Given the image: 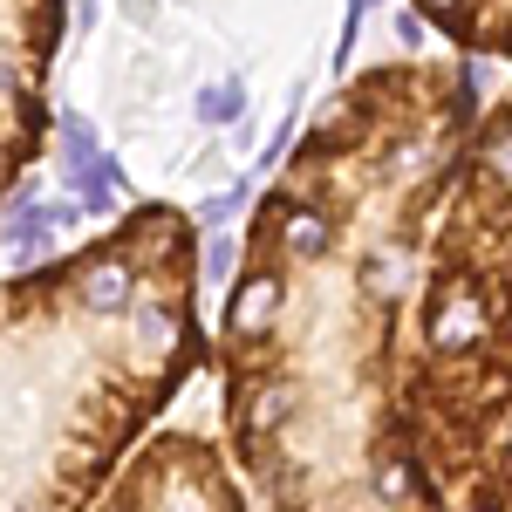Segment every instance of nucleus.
Listing matches in <instances>:
<instances>
[{"mask_svg":"<svg viewBox=\"0 0 512 512\" xmlns=\"http://www.w3.org/2000/svg\"><path fill=\"white\" fill-rule=\"evenodd\" d=\"M485 110L465 55L349 76L246 212L219 315L226 458L260 512H458L396 355Z\"/></svg>","mask_w":512,"mask_h":512,"instance_id":"nucleus-1","label":"nucleus"},{"mask_svg":"<svg viewBox=\"0 0 512 512\" xmlns=\"http://www.w3.org/2000/svg\"><path fill=\"white\" fill-rule=\"evenodd\" d=\"M198 226L130 205L103 239L0 280V512H89L205 369Z\"/></svg>","mask_w":512,"mask_h":512,"instance_id":"nucleus-2","label":"nucleus"},{"mask_svg":"<svg viewBox=\"0 0 512 512\" xmlns=\"http://www.w3.org/2000/svg\"><path fill=\"white\" fill-rule=\"evenodd\" d=\"M89 512H253V499L219 437L158 424Z\"/></svg>","mask_w":512,"mask_h":512,"instance_id":"nucleus-3","label":"nucleus"},{"mask_svg":"<svg viewBox=\"0 0 512 512\" xmlns=\"http://www.w3.org/2000/svg\"><path fill=\"white\" fill-rule=\"evenodd\" d=\"M69 35V0H0V205L48 144V69Z\"/></svg>","mask_w":512,"mask_h":512,"instance_id":"nucleus-4","label":"nucleus"},{"mask_svg":"<svg viewBox=\"0 0 512 512\" xmlns=\"http://www.w3.org/2000/svg\"><path fill=\"white\" fill-rule=\"evenodd\" d=\"M410 14L465 62H512V0H410Z\"/></svg>","mask_w":512,"mask_h":512,"instance_id":"nucleus-5","label":"nucleus"},{"mask_svg":"<svg viewBox=\"0 0 512 512\" xmlns=\"http://www.w3.org/2000/svg\"><path fill=\"white\" fill-rule=\"evenodd\" d=\"M48 137H55V151H62V192H76L82 178L103 164V137H96V123L82 117V110H55V117H48Z\"/></svg>","mask_w":512,"mask_h":512,"instance_id":"nucleus-6","label":"nucleus"},{"mask_svg":"<svg viewBox=\"0 0 512 512\" xmlns=\"http://www.w3.org/2000/svg\"><path fill=\"white\" fill-rule=\"evenodd\" d=\"M239 117H246V82H239V76L198 89V123H205V130H233Z\"/></svg>","mask_w":512,"mask_h":512,"instance_id":"nucleus-7","label":"nucleus"},{"mask_svg":"<svg viewBox=\"0 0 512 512\" xmlns=\"http://www.w3.org/2000/svg\"><path fill=\"white\" fill-rule=\"evenodd\" d=\"M239 253H246V239H212L205 253H198V280H212V287H233V274H239Z\"/></svg>","mask_w":512,"mask_h":512,"instance_id":"nucleus-8","label":"nucleus"},{"mask_svg":"<svg viewBox=\"0 0 512 512\" xmlns=\"http://www.w3.org/2000/svg\"><path fill=\"white\" fill-rule=\"evenodd\" d=\"M246 198H253V178H239V185H226V192H219V198H205V212H198V219H205V226L219 233V226L233 219V212H239V205H246Z\"/></svg>","mask_w":512,"mask_h":512,"instance_id":"nucleus-9","label":"nucleus"},{"mask_svg":"<svg viewBox=\"0 0 512 512\" xmlns=\"http://www.w3.org/2000/svg\"><path fill=\"white\" fill-rule=\"evenodd\" d=\"M376 0H349V28H342V41H335V55H349V41L362 35V14H369Z\"/></svg>","mask_w":512,"mask_h":512,"instance_id":"nucleus-10","label":"nucleus"}]
</instances>
